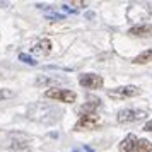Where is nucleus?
I'll list each match as a JSON object with an SVG mask.
<instances>
[{
    "label": "nucleus",
    "mask_w": 152,
    "mask_h": 152,
    "mask_svg": "<svg viewBox=\"0 0 152 152\" xmlns=\"http://www.w3.org/2000/svg\"><path fill=\"white\" fill-rule=\"evenodd\" d=\"M12 147L15 149V152H31L26 142H15V144H12Z\"/></svg>",
    "instance_id": "14"
},
{
    "label": "nucleus",
    "mask_w": 152,
    "mask_h": 152,
    "mask_svg": "<svg viewBox=\"0 0 152 152\" xmlns=\"http://www.w3.org/2000/svg\"><path fill=\"white\" fill-rule=\"evenodd\" d=\"M103 125V118L99 116V115H82V116H79L77 120L75 126H74V130L75 132H82V130H96Z\"/></svg>",
    "instance_id": "3"
},
{
    "label": "nucleus",
    "mask_w": 152,
    "mask_h": 152,
    "mask_svg": "<svg viewBox=\"0 0 152 152\" xmlns=\"http://www.w3.org/2000/svg\"><path fill=\"white\" fill-rule=\"evenodd\" d=\"M45 97L48 99H55V101H60V103H75L77 101V94L70 89H48L45 92Z\"/></svg>",
    "instance_id": "5"
},
{
    "label": "nucleus",
    "mask_w": 152,
    "mask_h": 152,
    "mask_svg": "<svg viewBox=\"0 0 152 152\" xmlns=\"http://www.w3.org/2000/svg\"><path fill=\"white\" fill-rule=\"evenodd\" d=\"M63 111L50 103H33L28 108V118L43 125H53L62 118Z\"/></svg>",
    "instance_id": "1"
},
{
    "label": "nucleus",
    "mask_w": 152,
    "mask_h": 152,
    "mask_svg": "<svg viewBox=\"0 0 152 152\" xmlns=\"http://www.w3.org/2000/svg\"><path fill=\"white\" fill-rule=\"evenodd\" d=\"M74 152H79V151H74ZM80 152H94V151L91 149L89 145H84V147H82V151H80Z\"/></svg>",
    "instance_id": "19"
},
{
    "label": "nucleus",
    "mask_w": 152,
    "mask_h": 152,
    "mask_svg": "<svg viewBox=\"0 0 152 152\" xmlns=\"http://www.w3.org/2000/svg\"><path fill=\"white\" fill-rule=\"evenodd\" d=\"M14 96V92L10 89H0V101H4V99H9V97Z\"/></svg>",
    "instance_id": "16"
},
{
    "label": "nucleus",
    "mask_w": 152,
    "mask_h": 152,
    "mask_svg": "<svg viewBox=\"0 0 152 152\" xmlns=\"http://www.w3.org/2000/svg\"><path fill=\"white\" fill-rule=\"evenodd\" d=\"M0 79H2V72H0Z\"/></svg>",
    "instance_id": "20"
},
{
    "label": "nucleus",
    "mask_w": 152,
    "mask_h": 152,
    "mask_svg": "<svg viewBox=\"0 0 152 152\" xmlns=\"http://www.w3.org/2000/svg\"><path fill=\"white\" fill-rule=\"evenodd\" d=\"M145 118H147V113L144 110H133V108L120 110L116 115L118 123H135V121H140V120H145Z\"/></svg>",
    "instance_id": "4"
},
{
    "label": "nucleus",
    "mask_w": 152,
    "mask_h": 152,
    "mask_svg": "<svg viewBox=\"0 0 152 152\" xmlns=\"http://www.w3.org/2000/svg\"><path fill=\"white\" fill-rule=\"evenodd\" d=\"M99 108H101V101L99 99H91L89 103H84V106L80 108L79 113H80V116L82 115H94Z\"/></svg>",
    "instance_id": "11"
},
{
    "label": "nucleus",
    "mask_w": 152,
    "mask_h": 152,
    "mask_svg": "<svg viewBox=\"0 0 152 152\" xmlns=\"http://www.w3.org/2000/svg\"><path fill=\"white\" fill-rule=\"evenodd\" d=\"M144 130L145 132H152V120H151V121H147V123L144 125Z\"/></svg>",
    "instance_id": "18"
},
{
    "label": "nucleus",
    "mask_w": 152,
    "mask_h": 152,
    "mask_svg": "<svg viewBox=\"0 0 152 152\" xmlns=\"http://www.w3.org/2000/svg\"><path fill=\"white\" fill-rule=\"evenodd\" d=\"M19 60H21L22 63H28V65H31V67H34L36 63V60L33 58L31 55H28V53H19Z\"/></svg>",
    "instance_id": "13"
},
{
    "label": "nucleus",
    "mask_w": 152,
    "mask_h": 152,
    "mask_svg": "<svg viewBox=\"0 0 152 152\" xmlns=\"http://www.w3.org/2000/svg\"><path fill=\"white\" fill-rule=\"evenodd\" d=\"M152 60V50H145L142 53H138L135 58H133V63L137 65H144V63H149Z\"/></svg>",
    "instance_id": "12"
},
{
    "label": "nucleus",
    "mask_w": 152,
    "mask_h": 152,
    "mask_svg": "<svg viewBox=\"0 0 152 152\" xmlns=\"http://www.w3.org/2000/svg\"><path fill=\"white\" fill-rule=\"evenodd\" d=\"M79 84L86 89H101L104 80L97 74H82V75H79Z\"/></svg>",
    "instance_id": "7"
},
{
    "label": "nucleus",
    "mask_w": 152,
    "mask_h": 152,
    "mask_svg": "<svg viewBox=\"0 0 152 152\" xmlns=\"http://www.w3.org/2000/svg\"><path fill=\"white\" fill-rule=\"evenodd\" d=\"M50 51H51V41L46 39V38L45 39H39L33 46V53H36V55H48Z\"/></svg>",
    "instance_id": "10"
},
{
    "label": "nucleus",
    "mask_w": 152,
    "mask_h": 152,
    "mask_svg": "<svg viewBox=\"0 0 152 152\" xmlns=\"http://www.w3.org/2000/svg\"><path fill=\"white\" fill-rule=\"evenodd\" d=\"M58 84H67V79L50 75H39L36 79V86H43V87H50V89H53V86H58Z\"/></svg>",
    "instance_id": "8"
},
{
    "label": "nucleus",
    "mask_w": 152,
    "mask_h": 152,
    "mask_svg": "<svg viewBox=\"0 0 152 152\" xmlns=\"http://www.w3.org/2000/svg\"><path fill=\"white\" fill-rule=\"evenodd\" d=\"M62 9H63V10H65V12H70V14H75V12H77V9L70 7L69 4H63V5H62Z\"/></svg>",
    "instance_id": "17"
},
{
    "label": "nucleus",
    "mask_w": 152,
    "mask_h": 152,
    "mask_svg": "<svg viewBox=\"0 0 152 152\" xmlns=\"http://www.w3.org/2000/svg\"><path fill=\"white\" fill-rule=\"evenodd\" d=\"M63 17H65V15L56 14V12H48V14H46V19H48V21H63Z\"/></svg>",
    "instance_id": "15"
},
{
    "label": "nucleus",
    "mask_w": 152,
    "mask_h": 152,
    "mask_svg": "<svg viewBox=\"0 0 152 152\" xmlns=\"http://www.w3.org/2000/svg\"><path fill=\"white\" fill-rule=\"evenodd\" d=\"M140 94V89L137 86H121L116 89L108 91V96L111 99H125V97H135Z\"/></svg>",
    "instance_id": "6"
},
{
    "label": "nucleus",
    "mask_w": 152,
    "mask_h": 152,
    "mask_svg": "<svg viewBox=\"0 0 152 152\" xmlns=\"http://www.w3.org/2000/svg\"><path fill=\"white\" fill-rule=\"evenodd\" d=\"M128 34L135 38H151L152 36V24H140L128 29Z\"/></svg>",
    "instance_id": "9"
},
{
    "label": "nucleus",
    "mask_w": 152,
    "mask_h": 152,
    "mask_svg": "<svg viewBox=\"0 0 152 152\" xmlns=\"http://www.w3.org/2000/svg\"><path fill=\"white\" fill-rule=\"evenodd\" d=\"M121 151L123 152H152V142L147 138H138L137 135H126L121 140Z\"/></svg>",
    "instance_id": "2"
}]
</instances>
